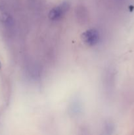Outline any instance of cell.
I'll list each match as a JSON object with an SVG mask.
<instances>
[{
    "instance_id": "obj_1",
    "label": "cell",
    "mask_w": 134,
    "mask_h": 135,
    "mask_svg": "<svg viewBox=\"0 0 134 135\" xmlns=\"http://www.w3.org/2000/svg\"><path fill=\"white\" fill-rule=\"evenodd\" d=\"M81 37H82L83 41L87 45L94 46L99 42V34L98 32L95 29H90L83 33Z\"/></svg>"
},
{
    "instance_id": "obj_2",
    "label": "cell",
    "mask_w": 134,
    "mask_h": 135,
    "mask_svg": "<svg viewBox=\"0 0 134 135\" xmlns=\"http://www.w3.org/2000/svg\"><path fill=\"white\" fill-rule=\"evenodd\" d=\"M68 9H69V5L67 3H63L61 5L51 10L49 14V17L51 20L56 21L61 18L63 15H64V13L68 10Z\"/></svg>"
},
{
    "instance_id": "obj_3",
    "label": "cell",
    "mask_w": 134,
    "mask_h": 135,
    "mask_svg": "<svg viewBox=\"0 0 134 135\" xmlns=\"http://www.w3.org/2000/svg\"><path fill=\"white\" fill-rule=\"evenodd\" d=\"M1 63H0V68H1Z\"/></svg>"
}]
</instances>
